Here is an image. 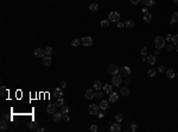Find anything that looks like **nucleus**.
<instances>
[{
  "label": "nucleus",
  "instance_id": "2",
  "mask_svg": "<svg viewBox=\"0 0 178 132\" xmlns=\"http://www.w3.org/2000/svg\"><path fill=\"white\" fill-rule=\"evenodd\" d=\"M121 83H122V76L121 75H113V77H112V85L113 86H115V87H119V86H121Z\"/></svg>",
  "mask_w": 178,
  "mask_h": 132
},
{
  "label": "nucleus",
  "instance_id": "54",
  "mask_svg": "<svg viewBox=\"0 0 178 132\" xmlns=\"http://www.w3.org/2000/svg\"><path fill=\"white\" fill-rule=\"evenodd\" d=\"M177 76H178V74H177Z\"/></svg>",
  "mask_w": 178,
  "mask_h": 132
},
{
  "label": "nucleus",
  "instance_id": "33",
  "mask_svg": "<svg viewBox=\"0 0 178 132\" xmlns=\"http://www.w3.org/2000/svg\"><path fill=\"white\" fill-rule=\"evenodd\" d=\"M56 105H57L58 107H62V106L64 105V100L62 99V98H58V99H57V101H56Z\"/></svg>",
  "mask_w": 178,
  "mask_h": 132
},
{
  "label": "nucleus",
  "instance_id": "17",
  "mask_svg": "<svg viewBox=\"0 0 178 132\" xmlns=\"http://www.w3.org/2000/svg\"><path fill=\"white\" fill-rule=\"evenodd\" d=\"M61 119H62V112H61V113L55 112V113L52 114V120H54V121H59Z\"/></svg>",
  "mask_w": 178,
  "mask_h": 132
},
{
  "label": "nucleus",
  "instance_id": "16",
  "mask_svg": "<svg viewBox=\"0 0 178 132\" xmlns=\"http://www.w3.org/2000/svg\"><path fill=\"white\" fill-rule=\"evenodd\" d=\"M43 64L45 67H50L52 64V60L51 57H43Z\"/></svg>",
  "mask_w": 178,
  "mask_h": 132
},
{
  "label": "nucleus",
  "instance_id": "6",
  "mask_svg": "<svg viewBox=\"0 0 178 132\" xmlns=\"http://www.w3.org/2000/svg\"><path fill=\"white\" fill-rule=\"evenodd\" d=\"M81 40H82V45L83 46H90V45H93V38L89 37V36H86V37L81 38Z\"/></svg>",
  "mask_w": 178,
  "mask_h": 132
},
{
  "label": "nucleus",
  "instance_id": "20",
  "mask_svg": "<svg viewBox=\"0 0 178 132\" xmlns=\"http://www.w3.org/2000/svg\"><path fill=\"white\" fill-rule=\"evenodd\" d=\"M89 10H90L92 12H97V10H99V5H97L96 2H92V4L89 5Z\"/></svg>",
  "mask_w": 178,
  "mask_h": 132
},
{
  "label": "nucleus",
  "instance_id": "18",
  "mask_svg": "<svg viewBox=\"0 0 178 132\" xmlns=\"http://www.w3.org/2000/svg\"><path fill=\"white\" fill-rule=\"evenodd\" d=\"M81 44H82L81 38H74V39L71 40V45H72V46H80Z\"/></svg>",
  "mask_w": 178,
  "mask_h": 132
},
{
  "label": "nucleus",
  "instance_id": "29",
  "mask_svg": "<svg viewBox=\"0 0 178 132\" xmlns=\"http://www.w3.org/2000/svg\"><path fill=\"white\" fill-rule=\"evenodd\" d=\"M0 94H1V97H6L8 94V91L5 88V86H1L0 87Z\"/></svg>",
  "mask_w": 178,
  "mask_h": 132
},
{
  "label": "nucleus",
  "instance_id": "25",
  "mask_svg": "<svg viewBox=\"0 0 178 132\" xmlns=\"http://www.w3.org/2000/svg\"><path fill=\"white\" fill-rule=\"evenodd\" d=\"M94 88H95L96 91H100V89L102 88V82H101L100 80H96V81L94 82Z\"/></svg>",
  "mask_w": 178,
  "mask_h": 132
},
{
  "label": "nucleus",
  "instance_id": "35",
  "mask_svg": "<svg viewBox=\"0 0 178 132\" xmlns=\"http://www.w3.org/2000/svg\"><path fill=\"white\" fill-rule=\"evenodd\" d=\"M37 126H38V124H37L36 121H32V123H30V124H29V127H30L31 130H33V129L37 130Z\"/></svg>",
  "mask_w": 178,
  "mask_h": 132
},
{
  "label": "nucleus",
  "instance_id": "27",
  "mask_svg": "<svg viewBox=\"0 0 178 132\" xmlns=\"http://www.w3.org/2000/svg\"><path fill=\"white\" fill-rule=\"evenodd\" d=\"M166 76H167L169 79H173V77L176 76V74H175V71H173L172 69H169V70H166Z\"/></svg>",
  "mask_w": 178,
  "mask_h": 132
},
{
  "label": "nucleus",
  "instance_id": "21",
  "mask_svg": "<svg viewBox=\"0 0 178 132\" xmlns=\"http://www.w3.org/2000/svg\"><path fill=\"white\" fill-rule=\"evenodd\" d=\"M144 22H145V23H147V24H148V23H151V22H152V14L146 12V13H145V16H144Z\"/></svg>",
  "mask_w": 178,
  "mask_h": 132
},
{
  "label": "nucleus",
  "instance_id": "38",
  "mask_svg": "<svg viewBox=\"0 0 178 132\" xmlns=\"http://www.w3.org/2000/svg\"><path fill=\"white\" fill-rule=\"evenodd\" d=\"M97 130H99V127H97L96 125H94V124H93V125L90 126V131H93V132H96V131H97Z\"/></svg>",
  "mask_w": 178,
  "mask_h": 132
},
{
  "label": "nucleus",
  "instance_id": "3",
  "mask_svg": "<svg viewBox=\"0 0 178 132\" xmlns=\"http://www.w3.org/2000/svg\"><path fill=\"white\" fill-rule=\"evenodd\" d=\"M88 112L92 115H99V113H100V106H97V105H89Z\"/></svg>",
  "mask_w": 178,
  "mask_h": 132
},
{
  "label": "nucleus",
  "instance_id": "5",
  "mask_svg": "<svg viewBox=\"0 0 178 132\" xmlns=\"http://www.w3.org/2000/svg\"><path fill=\"white\" fill-rule=\"evenodd\" d=\"M120 19H121V16L118 12H110L108 14V20L109 22H120Z\"/></svg>",
  "mask_w": 178,
  "mask_h": 132
},
{
  "label": "nucleus",
  "instance_id": "8",
  "mask_svg": "<svg viewBox=\"0 0 178 132\" xmlns=\"http://www.w3.org/2000/svg\"><path fill=\"white\" fill-rule=\"evenodd\" d=\"M58 106L56 105V102L55 103H49L48 106H46V112L48 113H50V114H54L55 112H56V108H57Z\"/></svg>",
  "mask_w": 178,
  "mask_h": 132
},
{
  "label": "nucleus",
  "instance_id": "36",
  "mask_svg": "<svg viewBox=\"0 0 178 132\" xmlns=\"http://www.w3.org/2000/svg\"><path fill=\"white\" fill-rule=\"evenodd\" d=\"M68 112H69V108H68V106L63 105V106H62V114H65V113H68Z\"/></svg>",
  "mask_w": 178,
  "mask_h": 132
},
{
  "label": "nucleus",
  "instance_id": "14",
  "mask_svg": "<svg viewBox=\"0 0 178 132\" xmlns=\"http://www.w3.org/2000/svg\"><path fill=\"white\" fill-rule=\"evenodd\" d=\"M119 99V95L115 93V92H112L110 94H109V101L110 102H116Z\"/></svg>",
  "mask_w": 178,
  "mask_h": 132
},
{
  "label": "nucleus",
  "instance_id": "7",
  "mask_svg": "<svg viewBox=\"0 0 178 132\" xmlns=\"http://www.w3.org/2000/svg\"><path fill=\"white\" fill-rule=\"evenodd\" d=\"M120 75L121 76H124V77H128L129 75H131V68L129 67H121V70H120Z\"/></svg>",
  "mask_w": 178,
  "mask_h": 132
},
{
  "label": "nucleus",
  "instance_id": "50",
  "mask_svg": "<svg viewBox=\"0 0 178 132\" xmlns=\"http://www.w3.org/2000/svg\"><path fill=\"white\" fill-rule=\"evenodd\" d=\"M44 130H45V129H42V127H40V129H37V131L38 132H43Z\"/></svg>",
  "mask_w": 178,
  "mask_h": 132
},
{
  "label": "nucleus",
  "instance_id": "15",
  "mask_svg": "<svg viewBox=\"0 0 178 132\" xmlns=\"http://www.w3.org/2000/svg\"><path fill=\"white\" fill-rule=\"evenodd\" d=\"M35 56L36 57H44L45 56V52H44V50L43 49H36L35 50Z\"/></svg>",
  "mask_w": 178,
  "mask_h": 132
},
{
  "label": "nucleus",
  "instance_id": "23",
  "mask_svg": "<svg viewBox=\"0 0 178 132\" xmlns=\"http://www.w3.org/2000/svg\"><path fill=\"white\" fill-rule=\"evenodd\" d=\"M178 23V12H173L171 16V24Z\"/></svg>",
  "mask_w": 178,
  "mask_h": 132
},
{
  "label": "nucleus",
  "instance_id": "40",
  "mask_svg": "<svg viewBox=\"0 0 178 132\" xmlns=\"http://www.w3.org/2000/svg\"><path fill=\"white\" fill-rule=\"evenodd\" d=\"M102 97H103L102 95V92H97L96 95H95V98H97V99H102Z\"/></svg>",
  "mask_w": 178,
  "mask_h": 132
},
{
  "label": "nucleus",
  "instance_id": "10",
  "mask_svg": "<svg viewBox=\"0 0 178 132\" xmlns=\"http://www.w3.org/2000/svg\"><path fill=\"white\" fill-rule=\"evenodd\" d=\"M120 94L122 95V97H128L129 94H131V92H129V88L128 87H121L120 88Z\"/></svg>",
  "mask_w": 178,
  "mask_h": 132
},
{
  "label": "nucleus",
  "instance_id": "37",
  "mask_svg": "<svg viewBox=\"0 0 178 132\" xmlns=\"http://www.w3.org/2000/svg\"><path fill=\"white\" fill-rule=\"evenodd\" d=\"M172 43H173L175 45H178V34H175V36L172 37Z\"/></svg>",
  "mask_w": 178,
  "mask_h": 132
},
{
  "label": "nucleus",
  "instance_id": "24",
  "mask_svg": "<svg viewBox=\"0 0 178 132\" xmlns=\"http://www.w3.org/2000/svg\"><path fill=\"white\" fill-rule=\"evenodd\" d=\"M125 26H126L127 29H133V28L135 26V23H134L133 20H127V22L125 23Z\"/></svg>",
  "mask_w": 178,
  "mask_h": 132
},
{
  "label": "nucleus",
  "instance_id": "28",
  "mask_svg": "<svg viewBox=\"0 0 178 132\" xmlns=\"http://www.w3.org/2000/svg\"><path fill=\"white\" fill-rule=\"evenodd\" d=\"M103 92L107 94H110L112 93V85H105L103 86Z\"/></svg>",
  "mask_w": 178,
  "mask_h": 132
},
{
  "label": "nucleus",
  "instance_id": "44",
  "mask_svg": "<svg viewBox=\"0 0 178 132\" xmlns=\"http://www.w3.org/2000/svg\"><path fill=\"white\" fill-rule=\"evenodd\" d=\"M135 130H137V125H135V124H132V125H131V131L134 132Z\"/></svg>",
  "mask_w": 178,
  "mask_h": 132
},
{
  "label": "nucleus",
  "instance_id": "31",
  "mask_svg": "<svg viewBox=\"0 0 178 132\" xmlns=\"http://www.w3.org/2000/svg\"><path fill=\"white\" fill-rule=\"evenodd\" d=\"M109 23H110V22H109L108 19L101 20V26H102V28H108V26H109Z\"/></svg>",
  "mask_w": 178,
  "mask_h": 132
},
{
  "label": "nucleus",
  "instance_id": "53",
  "mask_svg": "<svg viewBox=\"0 0 178 132\" xmlns=\"http://www.w3.org/2000/svg\"><path fill=\"white\" fill-rule=\"evenodd\" d=\"M176 50H177V51H178V45H177V48H176Z\"/></svg>",
  "mask_w": 178,
  "mask_h": 132
},
{
  "label": "nucleus",
  "instance_id": "13",
  "mask_svg": "<svg viewBox=\"0 0 178 132\" xmlns=\"http://www.w3.org/2000/svg\"><path fill=\"white\" fill-rule=\"evenodd\" d=\"M95 95H96V93L93 89H88L86 92V98L87 99H93V98H95Z\"/></svg>",
  "mask_w": 178,
  "mask_h": 132
},
{
  "label": "nucleus",
  "instance_id": "48",
  "mask_svg": "<svg viewBox=\"0 0 178 132\" xmlns=\"http://www.w3.org/2000/svg\"><path fill=\"white\" fill-rule=\"evenodd\" d=\"M172 49H173L172 45H167V50H169V51H172Z\"/></svg>",
  "mask_w": 178,
  "mask_h": 132
},
{
  "label": "nucleus",
  "instance_id": "39",
  "mask_svg": "<svg viewBox=\"0 0 178 132\" xmlns=\"http://www.w3.org/2000/svg\"><path fill=\"white\" fill-rule=\"evenodd\" d=\"M141 55L142 56H146V55H147V48H146V46H144L141 49Z\"/></svg>",
  "mask_w": 178,
  "mask_h": 132
},
{
  "label": "nucleus",
  "instance_id": "41",
  "mask_svg": "<svg viewBox=\"0 0 178 132\" xmlns=\"http://www.w3.org/2000/svg\"><path fill=\"white\" fill-rule=\"evenodd\" d=\"M59 86H61V88H65V87H67V82H65V81H61Z\"/></svg>",
  "mask_w": 178,
  "mask_h": 132
},
{
  "label": "nucleus",
  "instance_id": "30",
  "mask_svg": "<svg viewBox=\"0 0 178 132\" xmlns=\"http://www.w3.org/2000/svg\"><path fill=\"white\" fill-rule=\"evenodd\" d=\"M156 74H157V69H150L148 71H147V75L150 76V77H154L156 76Z\"/></svg>",
  "mask_w": 178,
  "mask_h": 132
},
{
  "label": "nucleus",
  "instance_id": "52",
  "mask_svg": "<svg viewBox=\"0 0 178 132\" xmlns=\"http://www.w3.org/2000/svg\"><path fill=\"white\" fill-rule=\"evenodd\" d=\"M175 4H176V5H178V0H175Z\"/></svg>",
  "mask_w": 178,
  "mask_h": 132
},
{
  "label": "nucleus",
  "instance_id": "45",
  "mask_svg": "<svg viewBox=\"0 0 178 132\" xmlns=\"http://www.w3.org/2000/svg\"><path fill=\"white\" fill-rule=\"evenodd\" d=\"M172 37H173V36H172V34H170V33H169V34H167V36H166V40H167V42H170V40H172Z\"/></svg>",
  "mask_w": 178,
  "mask_h": 132
},
{
  "label": "nucleus",
  "instance_id": "43",
  "mask_svg": "<svg viewBox=\"0 0 178 132\" xmlns=\"http://www.w3.org/2000/svg\"><path fill=\"white\" fill-rule=\"evenodd\" d=\"M164 70H165V68H164V67H163V66L158 67V69H157V71H159V73H163Z\"/></svg>",
  "mask_w": 178,
  "mask_h": 132
},
{
  "label": "nucleus",
  "instance_id": "47",
  "mask_svg": "<svg viewBox=\"0 0 178 132\" xmlns=\"http://www.w3.org/2000/svg\"><path fill=\"white\" fill-rule=\"evenodd\" d=\"M63 118H64V120H69L70 118H69V115H68V113H65L64 115H63Z\"/></svg>",
  "mask_w": 178,
  "mask_h": 132
},
{
  "label": "nucleus",
  "instance_id": "46",
  "mask_svg": "<svg viewBox=\"0 0 178 132\" xmlns=\"http://www.w3.org/2000/svg\"><path fill=\"white\" fill-rule=\"evenodd\" d=\"M124 25H125L124 23H121V22H118V28H119V29H121Z\"/></svg>",
  "mask_w": 178,
  "mask_h": 132
},
{
  "label": "nucleus",
  "instance_id": "12",
  "mask_svg": "<svg viewBox=\"0 0 178 132\" xmlns=\"http://www.w3.org/2000/svg\"><path fill=\"white\" fill-rule=\"evenodd\" d=\"M146 61H147L151 66H153V64L156 63V61H157L156 55H148V56H146Z\"/></svg>",
  "mask_w": 178,
  "mask_h": 132
},
{
  "label": "nucleus",
  "instance_id": "34",
  "mask_svg": "<svg viewBox=\"0 0 178 132\" xmlns=\"http://www.w3.org/2000/svg\"><path fill=\"white\" fill-rule=\"evenodd\" d=\"M122 119H124V115H122L121 113H118V114L115 115V120H116V121L120 123V121H122Z\"/></svg>",
  "mask_w": 178,
  "mask_h": 132
},
{
  "label": "nucleus",
  "instance_id": "11",
  "mask_svg": "<svg viewBox=\"0 0 178 132\" xmlns=\"http://www.w3.org/2000/svg\"><path fill=\"white\" fill-rule=\"evenodd\" d=\"M110 131H112V132L121 131V127H120V125H119V121H116V123H114V124H112V125H110Z\"/></svg>",
  "mask_w": 178,
  "mask_h": 132
},
{
  "label": "nucleus",
  "instance_id": "22",
  "mask_svg": "<svg viewBox=\"0 0 178 132\" xmlns=\"http://www.w3.org/2000/svg\"><path fill=\"white\" fill-rule=\"evenodd\" d=\"M62 95H63V91H62V88H56L55 89V98H62Z\"/></svg>",
  "mask_w": 178,
  "mask_h": 132
},
{
  "label": "nucleus",
  "instance_id": "26",
  "mask_svg": "<svg viewBox=\"0 0 178 132\" xmlns=\"http://www.w3.org/2000/svg\"><path fill=\"white\" fill-rule=\"evenodd\" d=\"M7 127H8V124H7V121L6 120H1V123H0V129L2 130V131H5V130H7Z\"/></svg>",
  "mask_w": 178,
  "mask_h": 132
},
{
  "label": "nucleus",
  "instance_id": "1",
  "mask_svg": "<svg viewBox=\"0 0 178 132\" xmlns=\"http://www.w3.org/2000/svg\"><path fill=\"white\" fill-rule=\"evenodd\" d=\"M154 45H156V48L157 49H162V48H164V45H165V39L163 38V37H160V36H157L156 38H154Z\"/></svg>",
  "mask_w": 178,
  "mask_h": 132
},
{
  "label": "nucleus",
  "instance_id": "9",
  "mask_svg": "<svg viewBox=\"0 0 178 132\" xmlns=\"http://www.w3.org/2000/svg\"><path fill=\"white\" fill-rule=\"evenodd\" d=\"M140 2L142 4V6H145V7H151V6H154L156 5V1L154 0H141Z\"/></svg>",
  "mask_w": 178,
  "mask_h": 132
},
{
  "label": "nucleus",
  "instance_id": "4",
  "mask_svg": "<svg viewBox=\"0 0 178 132\" xmlns=\"http://www.w3.org/2000/svg\"><path fill=\"white\" fill-rule=\"evenodd\" d=\"M107 71H108L109 75H116L120 71V68H119V66H116V64H109L108 68H107Z\"/></svg>",
  "mask_w": 178,
  "mask_h": 132
},
{
  "label": "nucleus",
  "instance_id": "51",
  "mask_svg": "<svg viewBox=\"0 0 178 132\" xmlns=\"http://www.w3.org/2000/svg\"><path fill=\"white\" fill-rule=\"evenodd\" d=\"M99 117L100 118H103V113H99Z\"/></svg>",
  "mask_w": 178,
  "mask_h": 132
},
{
  "label": "nucleus",
  "instance_id": "19",
  "mask_svg": "<svg viewBox=\"0 0 178 132\" xmlns=\"http://www.w3.org/2000/svg\"><path fill=\"white\" fill-rule=\"evenodd\" d=\"M108 108V101L107 100H103L101 99V102H100V109H102V111H105Z\"/></svg>",
  "mask_w": 178,
  "mask_h": 132
},
{
  "label": "nucleus",
  "instance_id": "49",
  "mask_svg": "<svg viewBox=\"0 0 178 132\" xmlns=\"http://www.w3.org/2000/svg\"><path fill=\"white\" fill-rule=\"evenodd\" d=\"M129 83H131V80H129V79H127V80L125 81V85H127V86H128Z\"/></svg>",
  "mask_w": 178,
  "mask_h": 132
},
{
  "label": "nucleus",
  "instance_id": "42",
  "mask_svg": "<svg viewBox=\"0 0 178 132\" xmlns=\"http://www.w3.org/2000/svg\"><path fill=\"white\" fill-rule=\"evenodd\" d=\"M129 1H131V4H132V5H138L141 0H129Z\"/></svg>",
  "mask_w": 178,
  "mask_h": 132
},
{
  "label": "nucleus",
  "instance_id": "32",
  "mask_svg": "<svg viewBox=\"0 0 178 132\" xmlns=\"http://www.w3.org/2000/svg\"><path fill=\"white\" fill-rule=\"evenodd\" d=\"M44 52H45V55H48V56L51 55V54H52V48H51V46H46L45 50H44Z\"/></svg>",
  "mask_w": 178,
  "mask_h": 132
}]
</instances>
